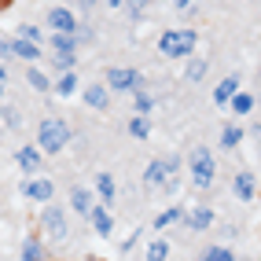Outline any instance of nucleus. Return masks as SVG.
<instances>
[{"instance_id": "14", "label": "nucleus", "mask_w": 261, "mask_h": 261, "mask_svg": "<svg viewBox=\"0 0 261 261\" xmlns=\"http://www.w3.org/2000/svg\"><path fill=\"white\" fill-rule=\"evenodd\" d=\"M236 92H239V77L232 74V77H224L217 89H214V103H217V107H228V99H232Z\"/></svg>"}, {"instance_id": "28", "label": "nucleus", "mask_w": 261, "mask_h": 261, "mask_svg": "<svg viewBox=\"0 0 261 261\" xmlns=\"http://www.w3.org/2000/svg\"><path fill=\"white\" fill-rule=\"evenodd\" d=\"M206 70H210V66H206V59H188V66H184L188 81H202V77H206Z\"/></svg>"}, {"instance_id": "39", "label": "nucleus", "mask_w": 261, "mask_h": 261, "mask_svg": "<svg viewBox=\"0 0 261 261\" xmlns=\"http://www.w3.org/2000/svg\"><path fill=\"white\" fill-rule=\"evenodd\" d=\"M0 129H4V125H0Z\"/></svg>"}, {"instance_id": "34", "label": "nucleus", "mask_w": 261, "mask_h": 261, "mask_svg": "<svg viewBox=\"0 0 261 261\" xmlns=\"http://www.w3.org/2000/svg\"><path fill=\"white\" fill-rule=\"evenodd\" d=\"M0 59H15L11 56V37H0Z\"/></svg>"}, {"instance_id": "4", "label": "nucleus", "mask_w": 261, "mask_h": 261, "mask_svg": "<svg viewBox=\"0 0 261 261\" xmlns=\"http://www.w3.org/2000/svg\"><path fill=\"white\" fill-rule=\"evenodd\" d=\"M169 177H180V159L177 154H166V159H151L144 169V184L147 188H162Z\"/></svg>"}, {"instance_id": "24", "label": "nucleus", "mask_w": 261, "mask_h": 261, "mask_svg": "<svg viewBox=\"0 0 261 261\" xmlns=\"http://www.w3.org/2000/svg\"><path fill=\"white\" fill-rule=\"evenodd\" d=\"M144 257H147V261H169V243H166V239H151Z\"/></svg>"}, {"instance_id": "35", "label": "nucleus", "mask_w": 261, "mask_h": 261, "mask_svg": "<svg viewBox=\"0 0 261 261\" xmlns=\"http://www.w3.org/2000/svg\"><path fill=\"white\" fill-rule=\"evenodd\" d=\"M8 96V66H0V99Z\"/></svg>"}, {"instance_id": "9", "label": "nucleus", "mask_w": 261, "mask_h": 261, "mask_svg": "<svg viewBox=\"0 0 261 261\" xmlns=\"http://www.w3.org/2000/svg\"><path fill=\"white\" fill-rule=\"evenodd\" d=\"M15 162H19V169L22 173H30V177H33V173H37L41 169V151H37V144H26V147H19V151H15Z\"/></svg>"}, {"instance_id": "1", "label": "nucleus", "mask_w": 261, "mask_h": 261, "mask_svg": "<svg viewBox=\"0 0 261 261\" xmlns=\"http://www.w3.org/2000/svg\"><path fill=\"white\" fill-rule=\"evenodd\" d=\"M66 144H70V129L59 118H44L37 125V151L41 154H59Z\"/></svg>"}, {"instance_id": "37", "label": "nucleus", "mask_w": 261, "mask_h": 261, "mask_svg": "<svg viewBox=\"0 0 261 261\" xmlns=\"http://www.w3.org/2000/svg\"><path fill=\"white\" fill-rule=\"evenodd\" d=\"M107 4H111V8H125V0H107Z\"/></svg>"}, {"instance_id": "38", "label": "nucleus", "mask_w": 261, "mask_h": 261, "mask_svg": "<svg viewBox=\"0 0 261 261\" xmlns=\"http://www.w3.org/2000/svg\"><path fill=\"white\" fill-rule=\"evenodd\" d=\"M257 136H261V125H257Z\"/></svg>"}, {"instance_id": "31", "label": "nucleus", "mask_w": 261, "mask_h": 261, "mask_svg": "<svg viewBox=\"0 0 261 261\" xmlns=\"http://www.w3.org/2000/svg\"><path fill=\"white\" fill-rule=\"evenodd\" d=\"M0 125H8V129H19V125H22V114L15 111V107H8V111H4V118H0Z\"/></svg>"}, {"instance_id": "6", "label": "nucleus", "mask_w": 261, "mask_h": 261, "mask_svg": "<svg viewBox=\"0 0 261 261\" xmlns=\"http://www.w3.org/2000/svg\"><path fill=\"white\" fill-rule=\"evenodd\" d=\"M41 224H44V232L51 239H66V210H59V206H44V214H41Z\"/></svg>"}, {"instance_id": "16", "label": "nucleus", "mask_w": 261, "mask_h": 261, "mask_svg": "<svg viewBox=\"0 0 261 261\" xmlns=\"http://www.w3.org/2000/svg\"><path fill=\"white\" fill-rule=\"evenodd\" d=\"M70 206H74V210L77 214H85V217H89V210H92V188H70Z\"/></svg>"}, {"instance_id": "27", "label": "nucleus", "mask_w": 261, "mask_h": 261, "mask_svg": "<svg viewBox=\"0 0 261 261\" xmlns=\"http://www.w3.org/2000/svg\"><path fill=\"white\" fill-rule=\"evenodd\" d=\"M239 140H243V129H239V125H224V133H221V147L232 151V147H239Z\"/></svg>"}, {"instance_id": "15", "label": "nucleus", "mask_w": 261, "mask_h": 261, "mask_svg": "<svg viewBox=\"0 0 261 261\" xmlns=\"http://www.w3.org/2000/svg\"><path fill=\"white\" fill-rule=\"evenodd\" d=\"M48 44L56 56H77V37H70V33H51Z\"/></svg>"}, {"instance_id": "11", "label": "nucleus", "mask_w": 261, "mask_h": 261, "mask_svg": "<svg viewBox=\"0 0 261 261\" xmlns=\"http://www.w3.org/2000/svg\"><path fill=\"white\" fill-rule=\"evenodd\" d=\"M111 92H107V85H89V89L81 92V99H85V107H92V111H107V99Z\"/></svg>"}, {"instance_id": "17", "label": "nucleus", "mask_w": 261, "mask_h": 261, "mask_svg": "<svg viewBox=\"0 0 261 261\" xmlns=\"http://www.w3.org/2000/svg\"><path fill=\"white\" fill-rule=\"evenodd\" d=\"M96 195H99V206L114 202L118 188H114V177H111V173H99V177H96Z\"/></svg>"}, {"instance_id": "26", "label": "nucleus", "mask_w": 261, "mask_h": 261, "mask_svg": "<svg viewBox=\"0 0 261 261\" xmlns=\"http://www.w3.org/2000/svg\"><path fill=\"white\" fill-rule=\"evenodd\" d=\"M199 261H236V254H232L228 247H206V250L199 254Z\"/></svg>"}, {"instance_id": "32", "label": "nucleus", "mask_w": 261, "mask_h": 261, "mask_svg": "<svg viewBox=\"0 0 261 261\" xmlns=\"http://www.w3.org/2000/svg\"><path fill=\"white\" fill-rule=\"evenodd\" d=\"M56 70H59V74L74 70V56H56Z\"/></svg>"}, {"instance_id": "25", "label": "nucleus", "mask_w": 261, "mask_h": 261, "mask_svg": "<svg viewBox=\"0 0 261 261\" xmlns=\"http://www.w3.org/2000/svg\"><path fill=\"white\" fill-rule=\"evenodd\" d=\"M26 81H30L37 92H51V77H48L44 70H37V66H33V70H26Z\"/></svg>"}, {"instance_id": "12", "label": "nucleus", "mask_w": 261, "mask_h": 261, "mask_svg": "<svg viewBox=\"0 0 261 261\" xmlns=\"http://www.w3.org/2000/svg\"><path fill=\"white\" fill-rule=\"evenodd\" d=\"M254 191H257L254 173H236V180H232V195L243 199V202H250V199H254Z\"/></svg>"}, {"instance_id": "33", "label": "nucleus", "mask_w": 261, "mask_h": 261, "mask_svg": "<svg viewBox=\"0 0 261 261\" xmlns=\"http://www.w3.org/2000/svg\"><path fill=\"white\" fill-rule=\"evenodd\" d=\"M144 8H147V0H125V11L129 15H140Z\"/></svg>"}, {"instance_id": "18", "label": "nucleus", "mask_w": 261, "mask_h": 261, "mask_svg": "<svg viewBox=\"0 0 261 261\" xmlns=\"http://www.w3.org/2000/svg\"><path fill=\"white\" fill-rule=\"evenodd\" d=\"M210 224H214V210H210V206H199V210H191V214H188V228L206 232Z\"/></svg>"}, {"instance_id": "20", "label": "nucleus", "mask_w": 261, "mask_h": 261, "mask_svg": "<svg viewBox=\"0 0 261 261\" xmlns=\"http://www.w3.org/2000/svg\"><path fill=\"white\" fill-rule=\"evenodd\" d=\"M228 107H232V114H239V118H247V114L254 111V96L239 89V92H236V96L228 99Z\"/></svg>"}, {"instance_id": "22", "label": "nucleus", "mask_w": 261, "mask_h": 261, "mask_svg": "<svg viewBox=\"0 0 261 261\" xmlns=\"http://www.w3.org/2000/svg\"><path fill=\"white\" fill-rule=\"evenodd\" d=\"M125 129H129V136H136V140H147V136H151V118H144V114H133Z\"/></svg>"}, {"instance_id": "2", "label": "nucleus", "mask_w": 261, "mask_h": 261, "mask_svg": "<svg viewBox=\"0 0 261 261\" xmlns=\"http://www.w3.org/2000/svg\"><path fill=\"white\" fill-rule=\"evenodd\" d=\"M188 169H191V184L195 188H214V177H217V162H214V151L210 147H195L188 154Z\"/></svg>"}, {"instance_id": "30", "label": "nucleus", "mask_w": 261, "mask_h": 261, "mask_svg": "<svg viewBox=\"0 0 261 261\" xmlns=\"http://www.w3.org/2000/svg\"><path fill=\"white\" fill-rule=\"evenodd\" d=\"M19 37H22V41H30V44H41V41H44V37H41V30H37V26H30V22H26V26H19Z\"/></svg>"}, {"instance_id": "13", "label": "nucleus", "mask_w": 261, "mask_h": 261, "mask_svg": "<svg viewBox=\"0 0 261 261\" xmlns=\"http://www.w3.org/2000/svg\"><path fill=\"white\" fill-rule=\"evenodd\" d=\"M11 56L37 66V59H41V44H30V41H22V37H15V41H11Z\"/></svg>"}, {"instance_id": "10", "label": "nucleus", "mask_w": 261, "mask_h": 261, "mask_svg": "<svg viewBox=\"0 0 261 261\" xmlns=\"http://www.w3.org/2000/svg\"><path fill=\"white\" fill-rule=\"evenodd\" d=\"M89 221H92L96 236H111V232H114V217H111L107 206H92V210H89Z\"/></svg>"}, {"instance_id": "5", "label": "nucleus", "mask_w": 261, "mask_h": 261, "mask_svg": "<svg viewBox=\"0 0 261 261\" xmlns=\"http://www.w3.org/2000/svg\"><path fill=\"white\" fill-rule=\"evenodd\" d=\"M107 92H136L140 89V70L133 66H107Z\"/></svg>"}, {"instance_id": "21", "label": "nucleus", "mask_w": 261, "mask_h": 261, "mask_svg": "<svg viewBox=\"0 0 261 261\" xmlns=\"http://www.w3.org/2000/svg\"><path fill=\"white\" fill-rule=\"evenodd\" d=\"M19 261H44V247H41V239H37V236H26Z\"/></svg>"}, {"instance_id": "23", "label": "nucleus", "mask_w": 261, "mask_h": 261, "mask_svg": "<svg viewBox=\"0 0 261 261\" xmlns=\"http://www.w3.org/2000/svg\"><path fill=\"white\" fill-rule=\"evenodd\" d=\"M133 107H136V114L151 118V111H154V96L144 92V89H136V92H133Z\"/></svg>"}, {"instance_id": "8", "label": "nucleus", "mask_w": 261, "mask_h": 261, "mask_svg": "<svg viewBox=\"0 0 261 261\" xmlns=\"http://www.w3.org/2000/svg\"><path fill=\"white\" fill-rule=\"evenodd\" d=\"M48 26H51V33H77V19H74V11L70 8H51L48 11Z\"/></svg>"}, {"instance_id": "3", "label": "nucleus", "mask_w": 261, "mask_h": 261, "mask_svg": "<svg viewBox=\"0 0 261 261\" xmlns=\"http://www.w3.org/2000/svg\"><path fill=\"white\" fill-rule=\"evenodd\" d=\"M195 30H166L159 37V51L166 59H188L191 51H195Z\"/></svg>"}, {"instance_id": "36", "label": "nucleus", "mask_w": 261, "mask_h": 261, "mask_svg": "<svg viewBox=\"0 0 261 261\" xmlns=\"http://www.w3.org/2000/svg\"><path fill=\"white\" fill-rule=\"evenodd\" d=\"M173 4H177L180 11H188V8H191V0H173Z\"/></svg>"}, {"instance_id": "7", "label": "nucleus", "mask_w": 261, "mask_h": 261, "mask_svg": "<svg viewBox=\"0 0 261 261\" xmlns=\"http://www.w3.org/2000/svg\"><path fill=\"white\" fill-rule=\"evenodd\" d=\"M22 195L26 199H33V202H48L51 199V191H56V184H51L48 177H30V180H22Z\"/></svg>"}, {"instance_id": "29", "label": "nucleus", "mask_w": 261, "mask_h": 261, "mask_svg": "<svg viewBox=\"0 0 261 261\" xmlns=\"http://www.w3.org/2000/svg\"><path fill=\"white\" fill-rule=\"evenodd\" d=\"M184 217V210H177V206H169V210H162L159 217H154V228H169V224H177Z\"/></svg>"}, {"instance_id": "19", "label": "nucleus", "mask_w": 261, "mask_h": 261, "mask_svg": "<svg viewBox=\"0 0 261 261\" xmlns=\"http://www.w3.org/2000/svg\"><path fill=\"white\" fill-rule=\"evenodd\" d=\"M51 92H56V96H63V99H66V96H74V92H77V74H74V70L59 74V81L51 85Z\"/></svg>"}]
</instances>
